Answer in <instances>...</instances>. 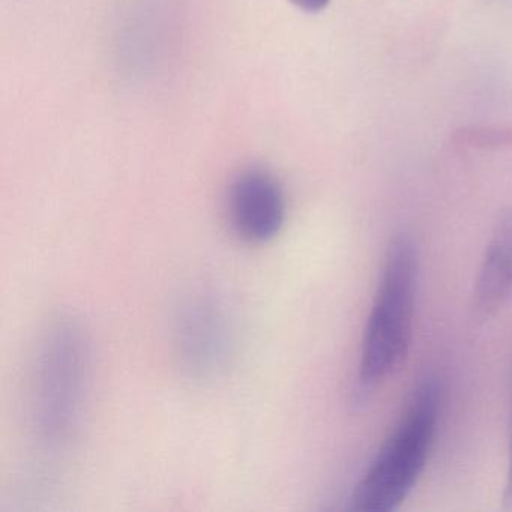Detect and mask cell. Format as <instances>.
Returning a JSON list of instances; mask_svg holds the SVG:
<instances>
[{"label":"cell","mask_w":512,"mask_h":512,"mask_svg":"<svg viewBox=\"0 0 512 512\" xmlns=\"http://www.w3.org/2000/svg\"><path fill=\"white\" fill-rule=\"evenodd\" d=\"M418 286V256L412 239L397 236L389 245L382 280L362 340L359 383L373 388L395 373L412 341Z\"/></svg>","instance_id":"cell-1"},{"label":"cell","mask_w":512,"mask_h":512,"mask_svg":"<svg viewBox=\"0 0 512 512\" xmlns=\"http://www.w3.org/2000/svg\"><path fill=\"white\" fill-rule=\"evenodd\" d=\"M439 415V388L434 380H427L419 386L403 421L356 485L353 508L388 512L404 502L424 472Z\"/></svg>","instance_id":"cell-2"},{"label":"cell","mask_w":512,"mask_h":512,"mask_svg":"<svg viewBox=\"0 0 512 512\" xmlns=\"http://www.w3.org/2000/svg\"><path fill=\"white\" fill-rule=\"evenodd\" d=\"M86 382L82 335L58 326L41 347L32 389V422L41 445L58 448L74 430Z\"/></svg>","instance_id":"cell-3"},{"label":"cell","mask_w":512,"mask_h":512,"mask_svg":"<svg viewBox=\"0 0 512 512\" xmlns=\"http://www.w3.org/2000/svg\"><path fill=\"white\" fill-rule=\"evenodd\" d=\"M229 218L239 238L250 244L272 241L286 220V197L265 170L242 172L230 185Z\"/></svg>","instance_id":"cell-4"},{"label":"cell","mask_w":512,"mask_h":512,"mask_svg":"<svg viewBox=\"0 0 512 512\" xmlns=\"http://www.w3.org/2000/svg\"><path fill=\"white\" fill-rule=\"evenodd\" d=\"M176 337L179 356L193 374L214 373L226 358V322L214 302H190L179 316Z\"/></svg>","instance_id":"cell-5"},{"label":"cell","mask_w":512,"mask_h":512,"mask_svg":"<svg viewBox=\"0 0 512 512\" xmlns=\"http://www.w3.org/2000/svg\"><path fill=\"white\" fill-rule=\"evenodd\" d=\"M512 299V209L503 212L485 251L475 289L479 317L493 316Z\"/></svg>","instance_id":"cell-6"},{"label":"cell","mask_w":512,"mask_h":512,"mask_svg":"<svg viewBox=\"0 0 512 512\" xmlns=\"http://www.w3.org/2000/svg\"><path fill=\"white\" fill-rule=\"evenodd\" d=\"M503 503L506 508L512 509V434L509 443L508 470H506L505 488H503Z\"/></svg>","instance_id":"cell-7"},{"label":"cell","mask_w":512,"mask_h":512,"mask_svg":"<svg viewBox=\"0 0 512 512\" xmlns=\"http://www.w3.org/2000/svg\"><path fill=\"white\" fill-rule=\"evenodd\" d=\"M296 7L307 13H320L328 7L331 0H292Z\"/></svg>","instance_id":"cell-8"}]
</instances>
